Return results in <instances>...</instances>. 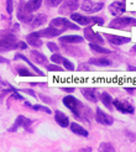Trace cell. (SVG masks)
I'll return each mask as SVG.
<instances>
[{
    "mask_svg": "<svg viewBox=\"0 0 136 152\" xmlns=\"http://www.w3.org/2000/svg\"><path fill=\"white\" fill-rule=\"evenodd\" d=\"M63 104L66 108L69 109L75 116H79L80 118V114H82V110L84 108V105L80 100H78L77 98H74L73 95H67L63 98Z\"/></svg>",
    "mask_w": 136,
    "mask_h": 152,
    "instance_id": "6da1fadb",
    "label": "cell"
},
{
    "mask_svg": "<svg viewBox=\"0 0 136 152\" xmlns=\"http://www.w3.org/2000/svg\"><path fill=\"white\" fill-rule=\"evenodd\" d=\"M19 45L16 37L12 34H3L0 35V51H10L18 48Z\"/></svg>",
    "mask_w": 136,
    "mask_h": 152,
    "instance_id": "7a4b0ae2",
    "label": "cell"
},
{
    "mask_svg": "<svg viewBox=\"0 0 136 152\" xmlns=\"http://www.w3.org/2000/svg\"><path fill=\"white\" fill-rule=\"evenodd\" d=\"M50 26L51 27H55L59 31H66V30H79L78 25H74L72 21L67 20L64 18H56L53 20H51L50 22Z\"/></svg>",
    "mask_w": 136,
    "mask_h": 152,
    "instance_id": "3957f363",
    "label": "cell"
},
{
    "mask_svg": "<svg viewBox=\"0 0 136 152\" xmlns=\"http://www.w3.org/2000/svg\"><path fill=\"white\" fill-rule=\"evenodd\" d=\"M136 25V19L132 18H123V16H118L114 20L110 21L109 27L110 28H115V30H123L129 26Z\"/></svg>",
    "mask_w": 136,
    "mask_h": 152,
    "instance_id": "277c9868",
    "label": "cell"
},
{
    "mask_svg": "<svg viewBox=\"0 0 136 152\" xmlns=\"http://www.w3.org/2000/svg\"><path fill=\"white\" fill-rule=\"evenodd\" d=\"M79 6V0H63V3L61 4L58 9V12L61 15H71Z\"/></svg>",
    "mask_w": 136,
    "mask_h": 152,
    "instance_id": "5b68a950",
    "label": "cell"
},
{
    "mask_svg": "<svg viewBox=\"0 0 136 152\" xmlns=\"http://www.w3.org/2000/svg\"><path fill=\"white\" fill-rule=\"evenodd\" d=\"M79 6L84 12L94 14V12L100 11L104 7V4L103 3H95V1H93V0H84Z\"/></svg>",
    "mask_w": 136,
    "mask_h": 152,
    "instance_id": "8992f818",
    "label": "cell"
},
{
    "mask_svg": "<svg viewBox=\"0 0 136 152\" xmlns=\"http://www.w3.org/2000/svg\"><path fill=\"white\" fill-rule=\"evenodd\" d=\"M113 105H114V108L118 111L123 113V114H134L135 113V108L130 102L115 99V100H113Z\"/></svg>",
    "mask_w": 136,
    "mask_h": 152,
    "instance_id": "52a82bcc",
    "label": "cell"
},
{
    "mask_svg": "<svg viewBox=\"0 0 136 152\" xmlns=\"http://www.w3.org/2000/svg\"><path fill=\"white\" fill-rule=\"evenodd\" d=\"M95 120L99 124L105 125V126H110V125L114 124V118H113L111 115H109V114L104 113L99 108H97V110H95Z\"/></svg>",
    "mask_w": 136,
    "mask_h": 152,
    "instance_id": "ba28073f",
    "label": "cell"
},
{
    "mask_svg": "<svg viewBox=\"0 0 136 152\" xmlns=\"http://www.w3.org/2000/svg\"><path fill=\"white\" fill-rule=\"evenodd\" d=\"M83 32H84V37H86L88 41L93 42V43H98V45H104V39L100 36V34L94 32L90 25H89L88 27H86Z\"/></svg>",
    "mask_w": 136,
    "mask_h": 152,
    "instance_id": "9c48e42d",
    "label": "cell"
},
{
    "mask_svg": "<svg viewBox=\"0 0 136 152\" xmlns=\"http://www.w3.org/2000/svg\"><path fill=\"white\" fill-rule=\"evenodd\" d=\"M80 93L88 102H92V103H97L98 99L100 98L99 92H98V89H95V88H82Z\"/></svg>",
    "mask_w": 136,
    "mask_h": 152,
    "instance_id": "30bf717a",
    "label": "cell"
},
{
    "mask_svg": "<svg viewBox=\"0 0 136 152\" xmlns=\"http://www.w3.org/2000/svg\"><path fill=\"white\" fill-rule=\"evenodd\" d=\"M105 39L111 45H114V46H121V45L129 43L131 41L130 37H124V36H118V35H111V34H105Z\"/></svg>",
    "mask_w": 136,
    "mask_h": 152,
    "instance_id": "8fae6325",
    "label": "cell"
},
{
    "mask_svg": "<svg viewBox=\"0 0 136 152\" xmlns=\"http://www.w3.org/2000/svg\"><path fill=\"white\" fill-rule=\"evenodd\" d=\"M31 123H32V121L30 120V119H27V118H25V116L20 115V116H18V118H16V120H15L14 125L9 129V131H10V132H15L19 127H25V129H29V126L31 125Z\"/></svg>",
    "mask_w": 136,
    "mask_h": 152,
    "instance_id": "7c38bea8",
    "label": "cell"
},
{
    "mask_svg": "<svg viewBox=\"0 0 136 152\" xmlns=\"http://www.w3.org/2000/svg\"><path fill=\"white\" fill-rule=\"evenodd\" d=\"M126 10V6H125V3L124 1H114L109 5V11L111 15H114V16H120V15H123Z\"/></svg>",
    "mask_w": 136,
    "mask_h": 152,
    "instance_id": "4fadbf2b",
    "label": "cell"
},
{
    "mask_svg": "<svg viewBox=\"0 0 136 152\" xmlns=\"http://www.w3.org/2000/svg\"><path fill=\"white\" fill-rule=\"evenodd\" d=\"M25 3H22L20 6H19V9H18V19L20 20V21H22V22H31L32 21V19H34V16H32V14L31 12H29V11H26V9H25V5H24Z\"/></svg>",
    "mask_w": 136,
    "mask_h": 152,
    "instance_id": "5bb4252c",
    "label": "cell"
},
{
    "mask_svg": "<svg viewBox=\"0 0 136 152\" xmlns=\"http://www.w3.org/2000/svg\"><path fill=\"white\" fill-rule=\"evenodd\" d=\"M61 34H62V31H59V30H57L55 27H51V26H48L47 28H42V30H40V31H37V35H39L40 37H47V39L57 37Z\"/></svg>",
    "mask_w": 136,
    "mask_h": 152,
    "instance_id": "9a60e30c",
    "label": "cell"
},
{
    "mask_svg": "<svg viewBox=\"0 0 136 152\" xmlns=\"http://www.w3.org/2000/svg\"><path fill=\"white\" fill-rule=\"evenodd\" d=\"M71 20H73L74 22H77L78 25H84V26H88V25H92L93 21H92V18L89 16H84V15H80V14H71Z\"/></svg>",
    "mask_w": 136,
    "mask_h": 152,
    "instance_id": "2e32d148",
    "label": "cell"
},
{
    "mask_svg": "<svg viewBox=\"0 0 136 152\" xmlns=\"http://www.w3.org/2000/svg\"><path fill=\"white\" fill-rule=\"evenodd\" d=\"M55 120L61 127H68V125H69V118H68L64 113H62L61 110L55 111Z\"/></svg>",
    "mask_w": 136,
    "mask_h": 152,
    "instance_id": "e0dca14e",
    "label": "cell"
},
{
    "mask_svg": "<svg viewBox=\"0 0 136 152\" xmlns=\"http://www.w3.org/2000/svg\"><path fill=\"white\" fill-rule=\"evenodd\" d=\"M26 41H27V43L30 45V46H32V47L40 48L42 46V40H41V37L37 35V32L29 34L26 36Z\"/></svg>",
    "mask_w": 136,
    "mask_h": 152,
    "instance_id": "ac0fdd59",
    "label": "cell"
},
{
    "mask_svg": "<svg viewBox=\"0 0 136 152\" xmlns=\"http://www.w3.org/2000/svg\"><path fill=\"white\" fill-rule=\"evenodd\" d=\"M83 37L78 35H66L59 37V42L62 43H68V45H73V43H80L83 42Z\"/></svg>",
    "mask_w": 136,
    "mask_h": 152,
    "instance_id": "d6986e66",
    "label": "cell"
},
{
    "mask_svg": "<svg viewBox=\"0 0 136 152\" xmlns=\"http://www.w3.org/2000/svg\"><path fill=\"white\" fill-rule=\"evenodd\" d=\"M30 56H31V58L34 59L35 63H39V64H46L48 62L47 57L43 55V53L36 51V50H32L31 52H30Z\"/></svg>",
    "mask_w": 136,
    "mask_h": 152,
    "instance_id": "ffe728a7",
    "label": "cell"
},
{
    "mask_svg": "<svg viewBox=\"0 0 136 152\" xmlns=\"http://www.w3.org/2000/svg\"><path fill=\"white\" fill-rule=\"evenodd\" d=\"M46 21H47V16L45 14H39V15H36V16H34L32 21L30 22V26H31V28H37V27H41L42 25L46 24Z\"/></svg>",
    "mask_w": 136,
    "mask_h": 152,
    "instance_id": "44dd1931",
    "label": "cell"
},
{
    "mask_svg": "<svg viewBox=\"0 0 136 152\" xmlns=\"http://www.w3.org/2000/svg\"><path fill=\"white\" fill-rule=\"evenodd\" d=\"M69 127H71V131H72L73 134L78 135V136H83V137H88L89 132H88L83 126H80L78 123H72V124H69Z\"/></svg>",
    "mask_w": 136,
    "mask_h": 152,
    "instance_id": "7402d4cb",
    "label": "cell"
},
{
    "mask_svg": "<svg viewBox=\"0 0 136 152\" xmlns=\"http://www.w3.org/2000/svg\"><path fill=\"white\" fill-rule=\"evenodd\" d=\"M42 1L43 0H29L27 3H25V9L26 11L29 12H34V11H37L41 7L42 5Z\"/></svg>",
    "mask_w": 136,
    "mask_h": 152,
    "instance_id": "603a6c76",
    "label": "cell"
},
{
    "mask_svg": "<svg viewBox=\"0 0 136 152\" xmlns=\"http://www.w3.org/2000/svg\"><path fill=\"white\" fill-rule=\"evenodd\" d=\"M89 64H94L98 67H108L111 66V61H109L105 57H99V58H90L89 59Z\"/></svg>",
    "mask_w": 136,
    "mask_h": 152,
    "instance_id": "cb8c5ba5",
    "label": "cell"
},
{
    "mask_svg": "<svg viewBox=\"0 0 136 152\" xmlns=\"http://www.w3.org/2000/svg\"><path fill=\"white\" fill-rule=\"evenodd\" d=\"M89 47H90V50H92L94 53H99V55H109V53H111L110 50L104 48L102 45H98V43L90 42V43H89Z\"/></svg>",
    "mask_w": 136,
    "mask_h": 152,
    "instance_id": "d4e9b609",
    "label": "cell"
},
{
    "mask_svg": "<svg viewBox=\"0 0 136 152\" xmlns=\"http://www.w3.org/2000/svg\"><path fill=\"white\" fill-rule=\"evenodd\" d=\"M14 59H22V61H25V62L32 68V69L35 71V73L37 74V75H45V73L41 71V69H39V68L37 67H35V64H32L31 62H30V61L24 56V55H21V53H18V55H15V57H14Z\"/></svg>",
    "mask_w": 136,
    "mask_h": 152,
    "instance_id": "484cf974",
    "label": "cell"
},
{
    "mask_svg": "<svg viewBox=\"0 0 136 152\" xmlns=\"http://www.w3.org/2000/svg\"><path fill=\"white\" fill-rule=\"evenodd\" d=\"M100 100H102V103L104 104V106L105 108H108L109 110H113V98H111V95L109 94V93H102L100 94Z\"/></svg>",
    "mask_w": 136,
    "mask_h": 152,
    "instance_id": "4316f807",
    "label": "cell"
},
{
    "mask_svg": "<svg viewBox=\"0 0 136 152\" xmlns=\"http://www.w3.org/2000/svg\"><path fill=\"white\" fill-rule=\"evenodd\" d=\"M18 74L20 75V77H32V75H37L35 73H32L31 71H29L27 68L25 67H22V66H18Z\"/></svg>",
    "mask_w": 136,
    "mask_h": 152,
    "instance_id": "83f0119b",
    "label": "cell"
},
{
    "mask_svg": "<svg viewBox=\"0 0 136 152\" xmlns=\"http://www.w3.org/2000/svg\"><path fill=\"white\" fill-rule=\"evenodd\" d=\"M99 150L103 151V152H114V151H115L114 146H113L111 143H109V142H103V143H100Z\"/></svg>",
    "mask_w": 136,
    "mask_h": 152,
    "instance_id": "f1b7e54d",
    "label": "cell"
},
{
    "mask_svg": "<svg viewBox=\"0 0 136 152\" xmlns=\"http://www.w3.org/2000/svg\"><path fill=\"white\" fill-rule=\"evenodd\" d=\"M64 51L68 52V55H71V56H80L82 55V51L79 48H72L69 46H64Z\"/></svg>",
    "mask_w": 136,
    "mask_h": 152,
    "instance_id": "f546056e",
    "label": "cell"
},
{
    "mask_svg": "<svg viewBox=\"0 0 136 152\" xmlns=\"http://www.w3.org/2000/svg\"><path fill=\"white\" fill-rule=\"evenodd\" d=\"M62 3H63V0H45V4H46L47 7H57Z\"/></svg>",
    "mask_w": 136,
    "mask_h": 152,
    "instance_id": "4dcf8cb0",
    "label": "cell"
},
{
    "mask_svg": "<svg viewBox=\"0 0 136 152\" xmlns=\"http://www.w3.org/2000/svg\"><path fill=\"white\" fill-rule=\"evenodd\" d=\"M51 61L53 63H56V64H61L62 61H63V56L59 55V53H55V55L51 56Z\"/></svg>",
    "mask_w": 136,
    "mask_h": 152,
    "instance_id": "1f68e13d",
    "label": "cell"
},
{
    "mask_svg": "<svg viewBox=\"0 0 136 152\" xmlns=\"http://www.w3.org/2000/svg\"><path fill=\"white\" fill-rule=\"evenodd\" d=\"M62 64L64 66V68H66V69L67 71H74V66H73V63L71 62V61H68L67 58H64L63 57V61H62Z\"/></svg>",
    "mask_w": 136,
    "mask_h": 152,
    "instance_id": "d6a6232c",
    "label": "cell"
},
{
    "mask_svg": "<svg viewBox=\"0 0 136 152\" xmlns=\"http://www.w3.org/2000/svg\"><path fill=\"white\" fill-rule=\"evenodd\" d=\"M46 68L48 72H62L63 71V68L59 67L58 64H48V66H46Z\"/></svg>",
    "mask_w": 136,
    "mask_h": 152,
    "instance_id": "836d02e7",
    "label": "cell"
},
{
    "mask_svg": "<svg viewBox=\"0 0 136 152\" xmlns=\"http://www.w3.org/2000/svg\"><path fill=\"white\" fill-rule=\"evenodd\" d=\"M32 108L35 110H39V111H43V113H47V114H51V109L47 108V106H43V105H34Z\"/></svg>",
    "mask_w": 136,
    "mask_h": 152,
    "instance_id": "e575fe53",
    "label": "cell"
},
{
    "mask_svg": "<svg viewBox=\"0 0 136 152\" xmlns=\"http://www.w3.org/2000/svg\"><path fill=\"white\" fill-rule=\"evenodd\" d=\"M12 10H14V1L12 0H6V11H7V14L11 15Z\"/></svg>",
    "mask_w": 136,
    "mask_h": 152,
    "instance_id": "d590c367",
    "label": "cell"
},
{
    "mask_svg": "<svg viewBox=\"0 0 136 152\" xmlns=\"http://www.w3.org/2000/svg\"><path fill=\"white\" fill-rule=\"evenodd\" d=\"M47 48L50 50V51H52V52H58V45H56L55 42H48L47 43Z\"/></svg>",
    "mask_w": 136,
    "mask_h": 152,
    "instance_id": "8d00e7d4",
    "label": "cell"
},
{
    "mask_svg": "<svg viewBox=\"0 0 136 152\" xmlns=\"http://www.w3.org/2000/svg\"><path fill=\"white\" fill-rule=\"evenodd\" d=\"M92 21H93V24H97V25H99V26H103V25H104V20H103L102 18L93 16V18H92Z\"/></svg>",
    "mask_w": 136,
    "mask_h": 152,
    "instance_id": "74e56055",
    "label": "cell"
},
{
    "mask_svg": "<svg viewBox=\"0 0 136 152\" xmlns=\"http://www.w3.org/2000/svg\"><path fill=\"white\" fill-rule=\"evenodd\" d=\"M89 69H90V68H89L88 63H80L78 66V71H89Z\"/></svg>",
    "mask_w": 136,
    "mask_h": 152,
    "instance_id": "f35d334b",
    "label": "cell"
},
{
    "mask_svg": "<svg viewBox=\"0 0 136 152\" xmlns=\"http://www.w3.org/2000/svg\"><path fill=\"white\" fill-rule=\"evenodd\" d=\"M18 45H19V48H22V50L27 48V45H26L25 42H22V41H19V42H18Z\"/></svg>",
    "mask_w": 136,
    "mask_h": 152,
    "instance_id": "ab89813d",
    "label": "cell"
},
{
    "mask_svg": "<svg viewBox=\"0 0 136 152\" xmlns=\"http://www.w3.org/2000/svg\"><path fill=\"white\" fill-rule=\"evenodd\" d=\"M125 90H126V92H127V93H130V94H132V93L135 92V90H136V88H125Z\"/></svg>",
    "mask_w": 136,
    "mask_h": 152,
    "instance_id": "60d3db41",
    "label": "cell"
},
{
    "mask_svg": "<svg viewBox=\"0 0 136 152\" xmlns=\"http://www.w3.org/2000/svg\"><path fill=\"white\" fill-rule=\"evenodd\" d=\"M62 90L68 92V93H72V92H74V88H62Z\"/></svg>",
    "mask_w": 136,
    "mask_h": 152,
    "instance_id": "b9f144b4",
    "label": "cell"
},
{
    "mask_svg": "<svg viewBox=\"0 0 136 152\" xmlns=\"http://www.w3.org/2000/svg\"><path fill=\"white\" fill-rule=\"evenodd\" d=\"M131 53H134V55H136V45H134V46L131 47Z\"/></svg>",
    "mask_w": 136,
    "mask_h": 152,
    "instance_id": "7bdbcfd3",
    "label": "cell"
},
{
    "mask_svg": "<svg viewBox=\"0 0 136 152\" xmlns=\"http://www.w3.org/2000/svg\"><path fill=\"white\" fill-rule=\"evenodd\" d=\"M0 62L1 63H7V59H5V58H3L1 56H0Z\"/></svg>",
    "mask_w": 136,
    "mask_h": 152,
    "instance_id": "ee69618b",
    "label": "cell"
},
{
    "mask_svg": "<svg viewBox=\"0 0 136 152\" xmlns=\"http://www.w3.org/2000/svg\"><path fill=\"white\" fill-rule=\"evenodd\" d=\"M127 69H130V71H136V68H135V67H131V66H127Z\"/></svg>",
    "mask_w": 136,
    "mask_h": 152,
    "instance_id": "f6af8a7d",
    "label": "cell"
},
{
    "mask_svg": "<svg viewBox=\"0 0 136 152\" xmlns=\"http://www.w3.org/2000/svg\"><path fill=\"white\" fill-rule=\"evenodd\" d=\"M82 151H92L90 147H86V148H82Z\"/></svg>",
    "mask_w": 136,
    "mask_h": 152,
    "instance_id": "bcb514c9",
    "label": "cell"
}]
</instances>
